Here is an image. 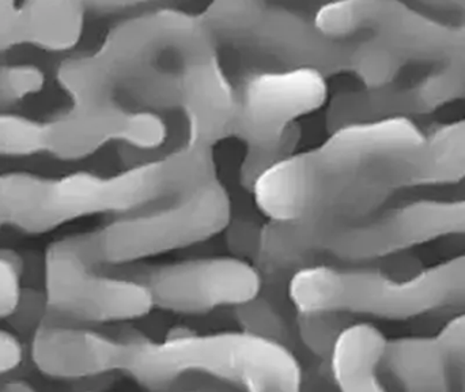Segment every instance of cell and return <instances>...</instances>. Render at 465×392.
<instances>
[{
  "mask_svg": "<svg viewBox=\"0 0 465 392\" xmlns=\"http://www.w3.org/2000/svg\"><path fill=\"white\" fill-rule=\"evenodd\" d=\"M238 323L243 331L271 339L278 344L292 342V328L286 317L279 309L278 304L260 293L248 303L235 307Z\"/></svg>",
  "mask_w": 465,
  "mask_h": 392,
  "instance_id": "cell-14",
  "label": "cell"
},
{
  "mask_svg": "<svg viewBox=\"0 0 465 392\" xmlns=\"http://www.w3.org/2000/svg\"><path fill=\"white\" fill-rule=\"evenodd\" d=\"M384 337L368 325L341 328L331 350V371L344 391L380 390L376 368L385 353Z\"/></svg>",
  "mask_w": 465,
  "mask_h": 392,
  "instance_id": "cell-12",
  "label": "cell"
},
{
  "mask_svg": "<svg viewBox=\"0 0 465 392\" xmlns=\"http://www.w3.org/2000/svg\"><path fill=\"white\" fill-rule=\"evenodd\" d=\"M22 45L21 13L16 0H0V51Z\"/></svg>",
  "mask_w": 465,
  "mask_h": 392,
  "instance_id": "cell-19",
  "label": "cell"
},
{
  "mask_svg": "<svg viewBox=\"0 0 465 392\" xmlns=\"http://www.w3.org/2000/svg\"><path fill=\"white\" fill-rule=\"evenodd\" d=\"M260 230L253 222H235L232 225L229 233V246L235 254L253 255L256 254L257 244H259Z\"/></svg>",
  "mask_w": 465,
  "mask_h": 392,
  "instance_id": "cell-20",
  "label": "cell"
},
{
  "mask_svg": "<svg viewBox=\"0 0 465 392\" xmlns=\"http://www.w3.org/2000/svg\"><path fill=\"white\" fill-rule=\"evenodd\" d=\"M240 45L287 68H312L322 75L351 70V49L322 32L302 13L265 5Z\"/></svg>",
  "mask_w": 465,
  "mask_h": 392,
  "instance_id": "cell-9",
  "label": "cell"
},
{
  "mask_svg": "<svg viewBox=\"0 0 465 392\" xmlns=\"http://www.w3.org/2000/svg\"><path fill=\"white\" fill-rule=\"evenodd\" d=\"M301 341L319 357H330L343 319L336 312H300L297 319Z\"/></svg>",
  "mask_w": 465,
  "mask_h": 392,
  "instance_id": "cell-16",
  "label": "cell"
},
{
  "mask_svg": "<svg viewBox=\"0 0 465 392\" xmlns=\"http://www.w3.org/2000/svg\"><path fill=\"white\" fill-rule=\"evenodd\" d=\"M217 43L202 15L157 8L114 26L94 54L64 60L57 81L79 116L119 114L124 95L182 112L226 81Z\"/></svg>",
  "mask_w": 465,
  "mask_h": 392,
  "instance_id": "cell-1",
  "label": "cell"
},
{
  "mask_svg": "<svg viewBox=\"0 0 465 392\" xmlns=\"http://www.w3.org/2000/svg\"><path fill=\"white\" fill-rule=\"evenodd\" d=\"M231 221V196L214 177L169 200L165 207L94 230L95 256L108 265L136 262L207 240Z\"/></svg>",
  "mask_w": 465,
  "mask_h": 392,
  "instance_id": "cell-5",
  "label": "cell"
},
{
  "mask_svg": "<svg viewBox=\"0 0 465 392\" xmlns=\"http://www.w3.org/2000/svg\"><path fill=\"white\" fill-rule=\"evenodd\" d=\"M93 232L67 236L46 249L44 260L49 311L68 320L111 323L138 319L152 311L149 290L128 276L95 271Z\"/></svg>",
  "mask_w": 465,
  "mask_h": 392,
  "instance_id": "cell-6",
  "label": "cell"
},
{
  "mask_svg": "<svg viewBox=\"0 0 465 392\" xmlns=\"http://www.w3.org/2000/svg\"><path fill=\"white\" fill-rule=\"evenodd\" d=\"M21 276L8 257L0 256V319L11 317L21 306Z\"/></svg>",
  "mask_w": 465,
  "mask_h": 392,
  "instance_id": "cell-18",
  "label": "cell"
},
{
  "mask_svg": "<svg viewBox=\"0 0 465 392\" xmlns=\"http://www.w3.org/2000/svg\"><path fill=\"white\" fill-rule=\"evenodd\" d=\"M46 152V123L0 114V157H25Z\"/></svg>",
  "mask_w": 465,
  "mask_h": 392,
  "instance_id": "cell-15",
  "label": "cell"
},
{
  "mask_svg": "<svg viewBox=\"0 0 465 392\" xmlns=\"http://www.w3.org/2000/svg\"><path fill=\"white\" fill-rule=\"evenodd\" d=\"M45 75L33 65H0V108L41 92Z\"/></svg>",
  "mask_w": 465,
  "mask_h": 392,
  "instance_id": "cell-17",
  "label": "cell"
},
{
  "mask_svg": "<svg viewBox=\"0 0 465 392\" xmlns=\"http://www.w3.org/2000/svg\"><path fill=\"white\" fill-rule=\"evenodd\" d=\"M153 2L158 0H25L19 5L22 44L67 51L81 40L87 16Z\"/></svg>",
  "mask_w": 465,
  "mask_h": 392,
  "instance_id": "cell-11",
  "label": "cell"
},
{
  "mask_svg": "<svg viewBox=\"0 0 465 392\" xmlns=\"http://www.w3.org/2000/svg\"><path fill=\"white\" fill-rule=\"evenodd\" d=\"M32 357L43 374L56 379H82L119 371L122 341L64 323L49 311L32 339Z\"/></svg>",
  "mask_w": 465,
  "mask_h": 392,
  "instance_id": "cell-10",
  "label": "cell"
},
{
  "mask_svg": "<svg viewBox=\"0 0 465 392\" xmlns=\"http://www.w3.org/2000/svg\"><path fill=\"white\" fill-rule=\"evenodd\" d=\"M119 371L147 388L166 387L195 372L249 391L295 392L302 385L300 363L289 347L243 330L122 341Z\"/></svg>",
  "mask_w": 465,
  "mask_h": 392,
  "instance_id": "cell-3",
  "label": "cell"
},
{
  "mask_svg": "<svg viewBox=\"0 0 465 392\" xmlns=\"http://www.w3.org/2000/svg\"><path fill=\"white\" fill-rule=\"evenodd\" d=\"M125 276L147 287L153 306L177 314H206L220 307L241 306L262 290L259 268L234 256L142 266Z\"/></svg>",
  "mask_w": 465,
  "mask_h": 392,
  "instance_id": "cell-8",
  "label": "cell"
},
{
  "mask_svg": "<svg viewBox=\"0 0 465 392\" xmlns=\"http://www.w3.org/2000/svg\"><path fill=\"white\" fill-rule=\"evenodd\" d=\"M328 37L351 49V70L368 89L387 87L407 65L434 67L452 29L410 10L399 0H333L314 15Z\"/></svg>",
  "mask_w": 465,
  "mask_h": 392,
  "instance_id": "cell-4",
  "label": "cell"
},
{
  "mask_svg": "<svg viewBox=\"0 0 465 392\" xmlns=\"http://www.w3.org/2000/svg\"><path fill=\"white\" fill-rule=\"evenodd\" d=\"M327 95L325 76L312 68L254 74L235 90L232 136L248 150H294L295 120L322 108Z\"/></svg>",
  "mask_w": 465,
  "mask_h": 392,
  "instance_id": "cell-7",
  "label": "cell"
},
{
  "mask_svg": "<svg viewBox=\"0 0 465 392\" xmlns=\"http://www.w3.org/2000/svg\"><path fill=\"white\" fill-rule=\"evenodd\" d=\"M267 0H213L202 18L217 40L240 44Z\"/></svg>",
  "mask_w": 465,
  "mask_h": 392,
  "instance_id": "cell-13",
  "label": "cell"
},
{
  "mask_svg": "<svg viewBox=\"0 0 465 392\" xmlns=\"http://www.w3.org/2000/svg\"><path fill=\"white\" fill-rule=\"evenodd\" d=\"M316 149L292 155L260 175L252 187L270 219H295L322 207L350 188L404 160L422 146L404 119L352 123L331 131Z\"/></svg>",
  "mask_w": 465,
  "mask_h": 392,
  "instance_id": "cell-2",
  "label": "cell"
}]
</instances>
